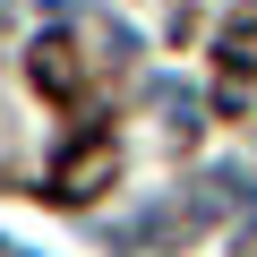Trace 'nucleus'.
Masks as SVG:
<instances>
[{
    "instance_id": "obj_1",
    "label": "nucleus",
    "mask_w": 257,
    "mask_h": 257,
    "mask_svg": "<svg viewBox=\"0 0 257 257\" xmlns=\"http://www.w3.org/2000/svg\"><path fill=\"white\" fill-rule=\"evenodd\" d=\"M94 180H111V146H94L86 163H69V197H94Z\"/></svg>"
}]
</instances>
